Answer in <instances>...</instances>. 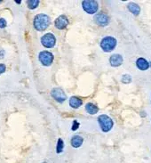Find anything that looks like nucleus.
<instances>
[{
    "label": "nucleus",
    "instance_id": "9d476101",
    "mask_svg": "<svg viewBox=\"0 0 151 163\" xmlns=\"http://www.w3.org/2000/svg\"><path fill=\"white\" fill-rule=\"evenodd\" d=\"M109 63L113 67H117L122 64L123 57L120 54H113L109 59Z\"/></svg>",
    "mask_w": 151,
    "mask_h": 163
},
{
    "label": "nucleus",
    "instance_id": "f03ea898",
    "mask_svg": "<svg viewBox=\"0 0 151 163\" xmlns=\"http://www.w3.org/2000/svg\"><path fill=\"white\" fill-rule=\"evenodd\" d=\"M98 122L101 126V128L104 132L109 131L113 127V121L112 119L107 115H101L98 118Z\"/></svg>",
    "mask_w": 151,
    "mask_h": 163
},
{
    "label": "nucleus",
    "instance_id": "f8f14e48",
    "mask_svg": "<svg viewBox=\"0 0 151 163\" xmlns=\"http://www.w3.org/2000/svg\"><path fill=\"white\" fill-rule=\"evenodd\" d=\"M82 103H83V101L80 98L76 97V96L71 97L70 100H69V104L73 108H78V107H80L82 105Z\"/></svg>",
    "mask_w": 151,
    "mask_h": 163
},
{
    "label": "nucleus",
    "instance_id": "dca6fc26",
    "mask_svg": "<svg viewBox=\"0 0 151 163\" xmlns=\"http://www.w3.org/2000/svg\"><path fill=\"white\" fill-rule=\"evenodd\" d=\"M27 4H28V7L29 9H35L38 6L39 1L38 0H29L27 2Z\"/></svg>",
    "mask_w": 151,
    "mask_h": 163
},
{
    "label": "nucleus",
    "instance_id": "7ed1b4c3",
    "mask_svg": "<svg viewBox=\"0 0 151 163\" xmlns=\"http://www.w3.org/2000/svg\"><path fill=\"white\" fill-rule=\"evenodd\" d=\"M116 46V40L112 37H106L101 42V47L105 52H111Z\"/></svg>",
    "mask_w": 151,
    "mask_h": 163
},
{
    "label": "nucleus",
    "instance_id": "6e6552de",
    "mask_svg": "<svg viewBox=\"0 0 151 163\" xmlns=\"http://www.w3.org/2000/svg\"><path fill=\"white\" fill-rule=\"evenodd\" d=\"M94 20H95V23L100 26H106L109 23L108 16L104 13H100V14H96Z\"/></svg>",
    "mask_w": 151,
    "mask_h": 163
},
{
    "label": "nucleus",
    "instance_id": "9b49d317",
    "mask_svg": "<svg viewBox=\"0 0 151 163\" xmlns=\"http://www.w3.org/2000/svg\"><path fill=\"white\" fill-rule=\"evenodd\" d=\"M136 65L140 70H148L149 67V63L144 58H139L136 62Z\"/></svg>",
    "mask_w": 151,
    "mask_h": 163
},
{
    "label": "nucleus",
    "instance_id": "aec40b11",
    "mask_svg": "<svg viewBox=\"0 0 151 163\" xmlns=\"http://www.w3.org/2000/svg\"><path fill=\"white\" fill-rule=\"evenodd\" d=\"M5 64H0V74L4 73L5 71Z\"/></svg>",
    "mask_w": 151,
    "mask_h": 163
},
{
    "label": "nucleus",
    "instance_id": "4468645a",
    "mask_svg": "<svg viewBox=\"0 0 151 163\" xmlns=\"http://www.w3.org/2000/svg\"><path fill=\"white\" fill-rule=\"evenodd\" d=\"M128 9H129L130 12L131 14H133L134 15H138L140 14V6L135 3H130L128 5Z\"/></svg>",
    "mask_w": 151,
    "mask_h": 163
},
{
    "label": "nucleus",
    "instance_id": "6ab92c4d",
    "mask_svg": "<svg viewBox=\"0 0 151 163\" xmlns=\"http://www.w3.org/2000/svg\"><path fill=\"white\" fill-rule=\"evenodd\" d=\"M78 127H79V123H78L77 120H75V121H74V124H73V126H72V130H77V129L78 128Z\"/></svg>",
    "mask_w": 151,
    "mask_h": 163
},
{
    "label": "nucleus",
    "instance_id": "ddd939ff",
    "mask_svg": "<svg viewBox=\"0 0 151 163\" xmlns=\"http://www.w3.org/2000/svg\"><path fill=\"white\" fill-rule=\"evenodd\" d=\"M83 138L79 136H75L72 137L71 139V145L75 148H77V147H80L83 143Z\"/></svg>",
    "mask_w": 151,
    "mask_h": 163
},
{
    "label": "nucleus",
    "instance_id": "4be33fe9",
    "mask_svg": "<svg viewBox=\"0 0 151 163\" xmlns=\"http://www.w3.org/2000/svg\"><path fill=\"white\" fill-rule=\"evenodd\" d=\"M0 2H1V1H0Z\"/></svg>",
    "mask_w": 151,
    "mask_h": 163
},
{
    "label": "nucleus",
    "instance_id": "a211bd4d",
    "mask_svg": "<svg viewBox=\"0 0 151 163\" xmlns=\"http://www.w3.org/2000/svg\"><path fill=\"white\" fill-rule=\"evenodd\" d=\"M6 27V21L4 18H0V28H5Z\"/></svg>",
    "mask_w": 151,
    "mask_h": 163
},
{
    "label": "nucleus",
    "instance_id": "412c9836",
    "mask_svg": "<svg viewBox=\"0 0 151 163\" xmlns=\"http://www.w3.org/2000/svg\"><path fill=\"white\" fill-rule=\"evenodd\" d=\"M43 163H46V162H43Z\"/></svg>",
    "mask_w": 151,
    "mask_h": 163
},
{
    "label": "nucleus",
    "instance_id": "39448f33",
    "mask_svg": "<svg viewBox=\"0 0 151 163\" xmlns=\"http://www.w3.org/2000/svg\"><path fill=\"white\" fill-rule=\"evenodd\" d=\"M39 61L44 66H50L53 61V55L48 51H42L39 54Z\"/></svg>",
    "mask_w": 151,
    "mask_h": 163
},
{
    "label": "nucleus",
    "instance_id": "20e7f679",
    "mask_svg": "<svg viewBox=\"0 0 151 163\" xmlns=\"http://www.w3.org/2000/svg\"><path fill=\"white\" fill-rule=\"evenodd\" d=\"M82 5H83V8L84 10L90 14H93L97 12L98 10V3L96 1H93V0H86V1H83L82 3Z\"/></svg>",
    "mask_w": 151,
    "mask_h": 163
},
{
    "label": "nucleus",
    "instance_id": "423d86ee",
    "mask_svg": "<svg viewBox=\"0 0 151 163\" xmlns=\"http://www.w3.org/2000/svg\"><path fill=\"white\" fill-rule=\"evenodd\" d=\"M41 43L44 47L51 48L54 47L56 43V38L52 33H47L41 38Z\"/></svg>",
    "mask_w": 151,
    "mask_h": 163
},
{
    "label": "nucleus",
    "instance_id": "f3484780",
    "mask_svg": "<svg viewBox=\"0 0 151 163\" xmlns=\"http://www.w3.org/2000/svg\"><path fill=\"white\" fill-rule=\"evenodd\" d=\"M63 148H64V143L62 138L58 140V143H57V148H56V152L57 153H61L63 152Z\"/></svg>",
    "mask_w": 151,
    "mask_h": 163
},
{
    "label": "nucleus",
    "instance_id": "2eb2a0df",
    "mask_svg": "<svg viewBox=\"0 0 151 163\" xmlns=\"http://www.w3.org/2000/svg\"><path fill=\"white\" fill-rule=\"evenodd\" d=\"M86 110L88 113L90 114H96L99 111L98 107L93 103H87L86 105Z\"/></svg>",
    "mask_w": 151,
    "mask_h": 163
},
{
    "label": "nucleus",
    "instance_id": "f257e3e1",
    "mask_svg": "<svg viewBox=\"0 0 151 163\" xmlns=\"http://www.w3.org/2000/svg\"><path fill=\"white\" fill-rule=\"evenodd\" d=\"M50 23H51L50 17L46 14H40L36 15V17L34 18V27L38 31H43L49 27Z\"/></svg>",
    "mask_w": 151,
    "mask_h": 163
},
{
    "label": "nucleus",
    "instance_id": "1a4fd4ad",
    "mask_svg": "<svg viewBox=\"0 0 151 163\" xmlns=\"http://www.w3.org/2000/svg\"><path fill=\"white\" fill-rule=\"evenodd\" d=\"M68 24V20L65 15L59 16L55 21V27L59 29H63Z\"/></svg>",
    "mask_w": 151,
    "mask_h": 163
},
{
    "label": "nucleus",
    "instance_id": "0eeeda50",
    "mask_svg": "<svg viewBox=\"0 0 151 163\" xmlns=\"http://www.w3.org/2000/svg\"><path fill=\"white\" fill-rule=\"evenodd\" d=\"M51 94L59 103H63L65 100L67 99V96L65 94L64 91L62 89H61V88H53L52 90V92H51Z\"/></svg>",
    "mask_w": 151,
    "mask_h": 163
}]
</instances>
